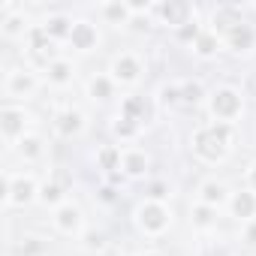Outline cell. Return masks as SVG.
<instances>
[{
  "instance_id": "obj_18",
  "label": "cell",
  "mask_w": 256,
  "mask_h": 256,
  "mask_svg": "<svg viewBox=\"0 0 256 256\" xmlns=\"http://www.w3.org/2000/svg\"><path fill=\"white\" fill-rule=\"evenodd\" d=\"M235 24H241V12L235 10V6H217L214 10V16H211V30L223 40Z\"/></svg>"
},
{
  "instance_id": "obj_6",
  "label": "cell",
  "mask_w": 256,
  "mask_h": 256,
  "mask_svg": "<svg viewBox=\"0 0 256 256\" xmlns=\"http://www.w3.org/2000/svg\"><path fill=\"white\" fill-rule=\"evenodd\" d=\"M36 88H40V78H36V72L28 70V66L10 70L6 78H4V94H6L10 100H28V96L36 94Z\"/></svg>"
},
{
  "instance_id": "obj_32",
  "label": "cell",
  "mask_w": 256,
  "mask_h": 256,
  "mask_svg": "<svg viewBox=\"0 0 256 256\" xmlns=\"http://www.w3.org/2000/svg\"><path fill=\"white\" fill-rule=\"evenodd\" d=\"M202 30H205V28H202V24L193 18V22H187L184 28H178V30H175V36H178L181 42H190V46H193V42L199 40V34H202Z\"/></svg>"
},
{
  "instance_id": "obj_30",
  "label": "cell",
  "mask_w": 256,
  "mask_h": 256,
  "mask_svg": "<svg viewBox=\"0 0 256 256\" xmlns=\"http://www.w3.org/2000/svg\"><path fill=\"white\" fill-rule=\"evenodd\" d=\"M190 217H193V226H199V229H211L214 220H217V208H208V205L196 202L193 211H190Z\"/></svg>"
},
{
  "instance_id": "obj_1",
  "label": "cell",
  "mask_w": 256,
  "mask_h": 256,
  "mask_svg": "<svg viewBox=\"0 0 256 256\" xmlns=\"http://www.w3.org/2000/svg\"><path fill=\"white\" fill-rule=\"evenodd\" d=\"M232 142H235V124H208L202 130H196L193 136V151L205 160V163H220L226 160V154L232 151Z\"/></svg>"
},
{
  "instance_id": "obj_28",
  "label": "cell",
  "mask_w": 256,
  "mask_h": 256,
  "mask_svg": "<svg viewBox=\"0 0 256 256\" xmlns=\"http://www.w3.org/2000/svg\"><path fill=\"white\" fill-rule=\"evenodd\" d=\"M114 94V78L112 76H94L88 82V96L90 100H108Z\"/></svg>"
},
{
  "instance_id": "obj_25",
  "label": "cell",
  "mask_w": 256,
  "mask_h": 256,
  "mask_svg": "<svg viewBox=\"0 0 256 256\" xmlns=\"http://www.w3.org/2000/svg\"><path fill=\"white\" fill-rule=\"evenodd\" d=\"M139 133H142V124H136V120H130V118H120V114H118L114 124H112V136L120 139V142H136Z\"/></svg>"
},
{
  "instance_id": "obj_29",
  "label": "cell",
  "mask_w": 256,
  "mask_h": 256,
  "mask_svg": "<svg viewBox=\"0 0 256 256\" xmlns=\"http://www.w3.org/2000/svg\"><path fill=\"white\" fill-rule=\"evenodd\" d=\"M208 94H205V88H202V82L199 78H184L181 82V100H184V106H196V102H202Z\"/></svg>"
},
{
  "instance_id": "obj_9",
  "label": "cell",
  "mask_w": 256,
  "mask_h": 256,
  "mask_svg": "<svg viewBox=\"0 0 256 256\" xmlns=\"http://www.w3.org/2000/svg\"><path fill=\"white\" fill-rule=\"evenodd\" d=\"M28 112L18 108V106H6L4 112H0V133H4V139L10 145H16L18 139L28 136Z\"/></svg>"
},
{
  "instance_id": "obj_5",
  "label": "cell",
  "mask_w": 256,
  "mask_h": 256,
  "mask_svg": "<svg viewBox=\"0 0 256 256\" xmlns=\"http://www.w3.org/2000/svg\"><path fill=\"white\" fill-rule=\"evenodd\" d=\"M24 40H28V54H30V60H34L36 66H42V70H46L48 64H54V60L60 58V54H58V48H54L58 42L46 34V28H42V24H34V28L28 30V36H24Z\"/></svg>"
},
{
  "instance_id": "obj_27",
  "label": "cell",
  "mask_w": 256,
  "mask_h": 256,
  "mask_svg": "<svg viewBox=\"0 0 256 256\" xmlns=\"http://www.w3.org/2000/svg\"><path fill=\"white\" fill-rule=\"evenodd\" d=\"M16 151L22 154V160H24V163H34V160H40V157H42V139H40L36 133H28L24 139H18V142H16Z\"/></svg>"
},
{
  "instance_id": "obj_3",
  "label": "cell",
  "mask_w": 256,
  "mask_h": 256,
  "mask_svg": "<svg viewBox=\"0 0 256 256\" xmlns=\"http://www.w3.org/2000/svg\"><path fill=\"white\" fill-rule=\"evenodd\" d=\"M136 223H139V229H142L145 235L157 238V235H163V232L169 229L172 214H169L166 202H151V199H145V202L136 208Z\"/></svg>"
},
{
  "instance_id": "obj_14",
  "label": "cell",
  "mask_w": 256,
  "mask_h": 256,
  "mask_svg": "<svg viewBox=\"0 0 256 256\" xmlns=\"http://www.w3.org/2000/svg\"><path fill=\"white\" fill-rule=\"evenodd\" d=\"M66 42H70L76 52H90V48H96V42H100V30H96V24L78 18V22L72 24V34H70Z\"/></svg>"
},
{
  "instance_id": "obj_26",
  "label": "cell",
  "mask_w": 256,
  "mask_h": 256,
  "mask_svg": "<svg viewBox=\"0 0 256 256\" xmlns=\"http://www.w3.org/2000/svg\"><path fill=\"white\" fill-rule=\"evenodd\" d=\"M36 202H42V205H48V208H60L64 202H70L66 199V190L58 184V181H46V184H40V199Z\"/></svg>"
},
{
  "instance_id": "obj_8",
  "label": "cell",
  "mask_w": 256,
  "mask_h": 256,
  "mask_svg": "<svg viewBox=\"0 0 256 256\" xmlns=\"http://www.w3.org/2000/svg\"><path fill=\"white\" fill-rule=\"evenodd\" d=\"M108 76L114 78V84H136L139 76H142V60L133 52H120V54L112 58Z\"/></svg>"
},
{
  "instance_id": "obj_31",
  "label": "cell",
  "mask_w": 256,
  "mask_h": 256,
  "mask_svg": "<svg viewBox=\"0 0 256 256\" xmlns=\"http://www.w3.org/2000/svg\"><path fill=\"white\" fill-rule=\"evenodd\" d=\"M160 106H166V108L184 106V100H181V82H172V84L160 88Z\"/></svg>"
},
{
  "instance_id": "obj_33",
  "label": "cell",
  "mask_w": 256,
  "mask_h": 256,
  "mask_svg": "<svg viewBox=\"0 0 256 256\" xmlns=\"http://www.w3.org/2000/svg\"><path fill=\"white\" fill-rule=\"evenodd\" d=\"M166 196H169V184H166V181H151V184H148L145 199H151V202H166Z\"/></svg>"
},
{
  "instance_id": "obj_20",
  "label": "cell",
  "mask_w": 256,
  "mask_h": 256,
  "mask_svg": "<svg viewBox=\"0 0 256 256\" xmlns=\"http://www.w3.org/2000/svg\"><path fill=\"white\" fill-rule=\"evenodd\" d=\"M148 114H151V108H148V102H145V96H124V102H120V118H130V120H136V124H148Z\"/></svg>"
},
{
  "instance_id": "obj_38",
  "label": "cell",
  "mask_w": 256,
  "mask_h": 256,
  "mask_svg": "<svg viewBox=\"0 0 256 256\" xmlns=\"http://www.w3.org/2000/svg\"><path fill=\"white\" fill-rule=\"evenodd\" d=\"M247 184H250V190L256 193V163L250 166V172H247Z\"/></svg>"
},
{
  "instance_id": "obj_16",
  "label": "cell",
  "mask_w": 256,
  "mask_h": 256,
  "mask_svg": "<svg viewBox=\"0 0 256 256\" xmlns=\"http://www.w3.org/2000/svg\"><path fill=\"white\" fill-rule=\"evenodd\" d=\"M148 154L142 148H124V157H120V172L126 178H145L148 172Z\"/></svg>"
},
{
  "instance_id": "obj_35",
  "label": "cell",
  "mask_w": 256,
  "mask_h": 256,
  "mask_svg": "<svg viewBox=\"0 0 256 256\" xmlns=\"http://www.w3.org/2000/svg\"><path fill=\"white\" fill-rule=\"evenodd\" d=\"M241 235H244V241H247V244H256V220H250V223H244V229H241Z\"/></svg>"
},
{
  "instance_id": "obj_21",
  "label": "cell",
  "mask_w": 256,
  "mask_h": 256,
  "mask_svg": "<svg viewBox=\"0 0 256 256\" xmlns=\"http://www.w3.org/2000/svg\"><path fill=\"white\" fill-rule=\"evenodd\" d=\"M220 46H223V40H220L211 28H205V30L199 34V40L193 42V54H196V58H202V60H211V58L220 52Z\"/></svg>"
},
{
  "instance_id": "obj_4",
  "label": "cell",
  "mask_w": 256,
  "mask_h": 256,
  "mask_svg": "<svg viewBox=\"0 0 256 256\" xmlns=\"http://www.w3.org/2000/svg\"><path fill=\"white\" fill-rule=\"evenodd\" d=\"M34 199H40V184L34 181V175H10L6 172V184H4V202L12 208H24Z\"/></svg>"
},
{
  "instance_id": "obj_12",
  "label": "cell",
  "mask_w": 256,
  "mask_h": 256,
  "mask_svg": "<svg viewBox=\"0 0 256 256\" xmlns=\"http://www.w3.org/2000/svg\"><path fill=\"white\" fill-rule=\"evenodd\" d=\"M223 46L232 48L235 54H247V52H253V48H256V28L247 24V22L235 24V28L223 36Z\"/></svg>"
},
{
  "instance_id": "obj_7",
  "label": "cell",
  "mask_w": 256,
  "mask_h": 256,
  "mask_svg": "<svg viewBox=\"0 0 256 256\" xmlns=\"http://www.w3.org/2000/svg\"><path fill=\"white\" fill-rule=\"evenodd\" d=\"M30 28L34 24H28L24 10L18 4H4L0 6V34H4L6 40H24Z\"/></svg>"
},
{
  "instance_id": "obj_22",
  "label": "cell",
  "mask_w": 256,
  "mask_h": 256,
  "mask_svg": "<svg viewBox=\"0 0 256 256\" xmlns=\"http://www.w3.org/2000/svg\"><path fill=\"white\" fill-rule=\"evenodd\" d=\"M120 157H124V148L120 145H100L96 148V166L112 175V172H120Z\"/></svg>"
},
{
  "instance_id": "obj_23",
  "label": "cell",
  "mask_w": 256,
  "mask_h": 256,
  "mask_svg": "<svg viewBox=\"0 0 256 256\" xmlns=\"http://www.w3.org/2000/svg\"><path fill=\"white\" fill-rule=\"evenodd\" d=\"M72 76H76V70H72V60H66V58H58L54 64L46 66V78L58 88H66L72 82Z\"/></svg>"
},
{
  "instance_id": "obj_34",
  "label": "cell",
  "mask_w": 256,
  "mask_h": 256,
  "mask_svg": "<svg viewBox=\"0 0 256 256\" xmlns=\"http://www.w3.org/2000/svg\"><path fill=\"white\" fill-rule=\"evenodd\" d=\"M84 250H106V235L102 232H84Z\"/></svg>"
},
{
  "instance_id": "obj_13",
  "label": "cell",
  "mask_w": 256,
  "mask_h": 256,
  "mask_svg": "<svg viewBox=\"0 0 256 256\" xmlns=\"http://www.w3.org/2000/svg\"><path fill=\"white\" fill-rule=\"evenodd\" d=\"M54 133L60 139H76L84 133V114L78 108H64L58 118H54Z\"/></svg>"
},
{
  "instance_id": "obj_39",
  "label": "cell",
  "mask_w": 256,
  "mask_h": 256,
  "mask_svg": "<svg viewBox=\"0 0 256 256\" xmlns=\"http://www.w3.org/2000/svg\"><path fill=\"white\" fill-rule=\"evenodd\" d=\"M142 256H163V253H157V250H145Z\"/></svg>"
},
{
  "instance_id": "obj_24",
  "label": "cell",
  "mask_w": 256,
  "mask_h": 256,
  "mask_svg": "<svg viewBox=\"0 0 256 256\" xmlns=\"http://www.w3.org/2000/svg\"><path fill=\"white\" fill-rule=\"evenodd\" d=\"M100 16L108 24H130L133 22V4H102Z\"/></svg>"
},
{
  "instance_id": "obj_10",
  "label": "cell",
  "mask_w": 256,
  "mask_h": 256,
  "mask_svg": "<svg viewBox=\"0 0 256 256\" xmlns=\"http://www.w3.org/2000/svg\"><path fill=\"white\" fill-rule=\"evenodd\" d=\"M151 16H157L166 28H175V30L196 18L190 4H175V0H169V4H154L151 6Z\"/></svg>"
},
{
  "instance_id": "obj_17",
  "label": "cell",
  "mask_w": 256,
  "mask_h": 256,
  "mask_svg": "<svg viewBox=\"0 0 256 256\" xmlns=\"http://www.w3.org/2000/svg\"><path fill=\"white\" fill-rule=\"evenodd\" d=\"M229 211H232V217H238L241 223L256 220V193H253V190L232 193V199H229Z\"/></svg>"
},
{
  "instance_id": "obj_11",
  "label": "cell",
  "mask_w": 256,
  "mask_h": 256,
  "mask_svg": "<svg viewBox=\"0 0 256 256\" xmlns=\"http://www.w3.org/2000/svg\"><path fill=\"white\" fill-rule=\"evenodd\" d=\"M54 229L60 235H82L84 232V217H82V208L72 205V202H64L60 208H54Z\"/></svg>"
},
{
  "instance_id": "obj_37",
  "label": "cell",
  "mask_w": 256,
  "mask_h": 256,
  "mask_svg": "<svg viewBox=\"0 0 256 256\" xmlns=\"http://www.w3.org/2000/svg\"><path fill=\"white\" fill-rule=\"evenodd\" d=\"M205 256H232V253H229L223 244H214V247H208V253H205Z\"/></svg>"
},
{
  "instance_id": "obj_36",
  "label": "cell",
  "mask_w": 256,
  "mask_h": 256,
  "mask_svg": "<svg viewBox=\"0 0 256 256\" xmlns=\"http://www.w3.org/2000/svg\"><path fill=\"white\" fill-rule=\"evenodd\" d=\"M100 199H102V202H114V199H118L114 187H102V190H100Z\"/></svg>"
},
{
  "instance_id": "obj_2",
  "label": "cell",
  "mask_w": 256,
  "mask_h": 256,
  "mask_svg": "<svg viewBox=\"0 0 256 256\" xmlns=\"http://www.w3.org/2000/svg\"><path fill=\"white\" fill-rule=\"evenodd\" d=\"M241 108H244V96L235 88H217L208 94V112L220 124H235V118H241Z\"/></svg>"
},
{
  "instance_id": "obj_15",
  "label": "cell",
  "mask_w": 256,
  "mask_h": 256,
  "mask_svg": "<svg viewBox=\"0 0 256 256\" xmlns=\"http://www.w3.org/2000/svg\"><path fill=\"white\" fill-rule=\"evenodd\" d=\"M229 199H232V193H229L226 184H220V181H214V178H208V181L199 184V202H202V205H208V208H223V205H229Z\"/></svg>"
},
{
  "instance_id": "obj_19",
  "label": "cell",
  "mask_w": 256,
  "mask_h": 256,
  "mask_svg": "<svg viewBox=\"0 0 256 256\" xmlns=\"http://www.w3.org/2000/svg\"><path fill=\"white\" fill-rule=\"evenodd\" d=\"M72 18L70 16H64V12H52L46 22H42V28H46V34L54 40V42H66L70 40V34H72Z\"/></svg>"
}]
</instances>
